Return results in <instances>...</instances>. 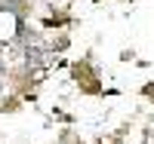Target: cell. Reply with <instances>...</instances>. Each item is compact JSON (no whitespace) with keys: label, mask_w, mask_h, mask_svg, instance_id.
<instances>
[{"label":"cell","mask_w":154,"mask_h":144,"mask_svg":"<svg viewBox=\"0 0 154 144\" xmlns=\"http://www.w3.org/2000/svg\"><path fill=\"white\" fill-rule=\"evenodd\" d=\"M40 52H43V49H37V46L31 49V46H28V52H25V58H28V64H37V61H40Z\"/></svg>","instance_id":"cell-1"}]
</instances>
